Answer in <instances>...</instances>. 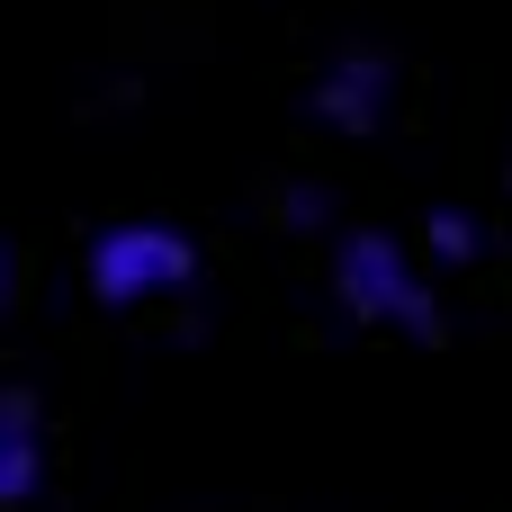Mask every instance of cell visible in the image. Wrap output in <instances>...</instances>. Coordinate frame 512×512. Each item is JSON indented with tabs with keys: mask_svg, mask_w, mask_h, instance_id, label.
Instances as JSON below:
<instances>
[{
	"mask_svg": "<svg viewBox=\"0 0 512 512\" xmlns=\"http://www.w3.org/2000/svg\"><path fill=\"white\" fill-rule=\"evenodd\" d=\"M324 297H333V315L360 324V333L387 324V333H405L414 351H441V342H450V306H441V288L423 279L414 243L387 234V225H342V234H333Z\"/></svg>",
	"mask_w": 512,
	"mask_h": 512,
	"instance_id": "cell-1",
	"label": "cell"
},
{
	"mask_svg": "<svg viewBox=\"0 0 512 512\" xmlns=\"http://www.w3.org/2000/svg\"><path fill=\"white\" fill-rule=\"evenodd\" d=\"M81 288L108 315H144V306L198 288V243L180 225H162V216H117V225H99L81 243Z\"/></svg>",
	"mask_w": 512,
	"mask_h": 512,
	"instance_id": "cell-2",
	"label": "cell"
},
{
	"mask_svg": "<svg viewBox=\"0 0 512 512\" xmlns=\"http://www.w3.org/2000/svg\"><path fill=\"white\" fill-rule=\"evenodd\" d=\"M306 117L324 126V135H342V144H369V135H387V117H396V54L387 45H333L324 54V72L306 81Z\"/></svg>",
	"mask_w": 512,
	"mask_h": 512,
	"instance_id": "cell-3",
	"label": "cell"
},
{
	"mask_svg": "<svg viewBox=\"0 0 512 512\" xmlns=\"http://www.w3.org/2000/svg\"><path fill=\"white\" fill-rule=\"evenodd\" d=\"M45 468H54V432H45V396L27 378L0 387V512H27L45 495Z\"/></svg>",
	"mask_w": 512,
	"mask_h": 512,
	"instance_id": "cell-4",
	"label": "cell"
},
{
	"mask_svg": "<svg viewBox=\"0 0 512 512\" xmlns=\"http://www.w3.org/2000/svg\"><path fill=\"white\" fill-rule=\"evenodd\" d=\"M423 261H432V270H477V261H486V216L459 207V198L423 207Z\"/></svg>",
	"mask_w": 512,
	"mask_h": 512,
	"instance_id": "cell-5",
	"label": "cell"
},
{
	"mask_svg": "<svg viewBox=\"0 0 512 512\" xmlns=\"http://www.w3.org/2000/svg\"><path fill=\"white\" fill-rule=\"evenodd\" d=\"M270 216H279L288 234H324V243L342 234V225H333V189H324V180H288V189L270 198Z\"/></svg>",
	"mask_w": 512,
	"mask_h": 512,
	"instance_id": "cell-6",
	"label": "cell"
},
{
	"mask_svg": "<svg viewBox=\"0 0 512 512\" xmlns=\"http://www.w3.org/2000/svg\"><path fill=\"white\" fill-rule=\"evenodd\" d=\"M504 189H512V153H504Z\"/></svg>",
	"mask_w": 512,
	"mask_h": 512,
	"instance_id": "cell-7",
	"label": "cell"
}]
</instances>
